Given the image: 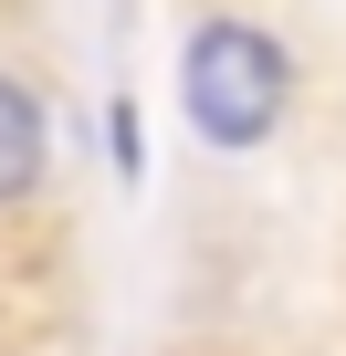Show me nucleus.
I'll use <instances>...</instances> for the list:
<instances>
[{
	"label": "nucleus",
	"mask_w": 346,
	"mask_h": 356,
	"mask_svg": "<svg viewBox=\"0 0 346 356\" xmlns=\"http://www.w3.org/2000/svg\"><path fill=\"white\" fill-rule=\"evenodd\" d=\"M179 95H189V126L210 147H262L283 126V105H294V63L252 22H200L189 63H179Z\"/></svg>",
	"instance_id": "obj_1"
},
{
	"label": "nucleus",
	"mask_w": 346,
	"mask_h": 356,
	"mask_svg": "<svg viewBox=\"0 0 346 356\" xmlns=\"http://www.w3.org/2000/svg\"><path fill=\"white\" fill-rule=\"evenodd\" d=\"M32 178H42V105H32V84L0 74V210H11Z\"/></svg>",
	"instance_id": "obj_2"
},
{
	"label": "nucleus",
	"mask_w": 346,
	"mask_h": 356,
	"mask_svg": "<svg viewBox=\"0 0 346 356\" xmlns=\"http://www.w3.org/2000/svg\"><path fill=\"white\" fill-rule=\"evenodd\" d=\"M105 136H116V178L136 189V178H147V126H136V105H126V95L105 105Z\"/></svg>",
	"instance_id": "obj_3"
}]
</instances>
